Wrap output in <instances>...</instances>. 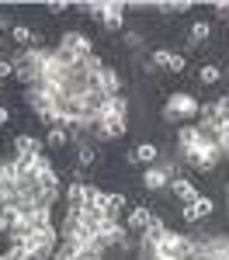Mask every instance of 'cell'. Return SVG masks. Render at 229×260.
<instances>
[{
    "label": "cell",
    "mask_w": 229,
    "mask_h": 260,
    "mask_svg": "<svg viewBox=\"0 0 229 260\" xmlns=\"http://www.w3.org/2000/svg\"><path fill=\"white\" fill-rule=\"evenodd\" d=\"M191 250H194V240H187L184 233H174V229H167L153 246H139V253H149L156 260H187Z\"/></svg>",
    "instance_id": "cell-1"
},
{
    "label": "cell",
    "mask_w": 229,
    "mask_h": 260,
    "mask_svg": "<svg viewBox=\"0 0 229 260\" xmlns=\"http://www.w3.org/2000/svg\"><path fill=\"white\" fill-rule=\"evenodd\" d=\"M202 115V104L191 98L187 90H174L170 98H167L163 104V118L167 121H191V118H198Z\"/></svg>",
    "instance_id": "cell-2"
},
{
    "label": "cell",
    "mask_w": 229,
    "mask_h": 260,
    "mask_svg": "<svg viewBox=\"0 0 229 260\" xmlns=\"http://www.w3.org/2000/svg\"><path fill=\"white\" fill-rule=\"evenodd\" d=\"M59 45H66L70 52H77L80 59L94 56V42H90V35H83V31H62V35H59Z\"/></svg>",
    "instance_id": "cell-3"
},
{
    "label": "cell",
    "mask_w": 229,
    "mask_h": 260,
    "mask_svg": "<svg viewBox=\"0 0 229 260\" xmlns=\"http://www.w3.org/2000/svg\"><path fill=\"white\" fill-rule=\"evenodd\" d=\"M125 194L122 191H111V194H104V205H101V215H104V222H118L122 219V212H125Z\"/></svg>",
    "instance_id": "cell-4"
},
{
    "label": "cell",
    "mask_w": 229,
    "mask_h": 260,
    "mask_svg": "<svg viewBox=\"0 0 229 260\" xmlns=\"http://www.w3.org/2000/svg\"><path fill=\"white\" fill-rule=\"evenodd\" d=\"M139 184H143L146 191H153V194H156V191H163L167 184H170V177H167V170H163V167H156V163H153V167H146V170H143Z\"/></svg>",
    "instance_id": "cell-5"
},
{
    "label": "cell",
    "mask_w": 229,
    "mask_h": 260,
    "mask_svg": "<svg viewBox=\"0 0 229 260\" xmlns=\"http://www.w3.org/2000/svg\"><path fill=\"white\" fill-rule=\"evenodd\" d=\"M208 39H212V24H208V21L198 18L191 28H187V49H205Z\"/></svg>",
    "instance_id": "cell-6"
},
{
    "label": "cell",
    "mask_w": 229,
    "mask_h": 260,
    "mask_svg": "<svg viewBox=\"0 0 229 260\" xmlns=\"http://www.w3.org/2000/svg\"><path fill=\"white\" fill-rule=\"evenodd\" d=\"M97 87H101L104 98H115V94H122V77H118L111 66H104L101 73H97Z\"/></svg>",
    "instance_id": "cell-7"
},
{
    "label": "cell",
    "mask_w": 229,
    "mask_h": 260,
    "mask_svg": "<svg viewBox=\"0 0 229 260\" xmlns=\"http://www.w3.org/2000/svg\"><path fill=\"white\" fill-rule=\"evenodd\" d=\"M149 205H132V212H128V219H125V229L132 233V236H139L146 229V222H149Z\"/></svg>",
    "instance_id": "cell-8"
},
{
    "label": "cell",
    "mask_w": 229,
    "mask_h": 260,
    "mask_svg": "<svg viewBox=\"0 0 229 260\" xmlns=\"http://www.w3.org/2000/svg\"><path fill=\"white\" fill-rule=\"evenodd\" d=\"M125 111H128V101L122 98V94H115V98H104L101 111H97V118H125Z\"/></svg>",
    "instance_id": "cell-9"
},
{
    "label": "cell",
    "mask_w": 229,
    "mask_h": 260,
    "mask_svg": "<svg viewBox=\"0 0 229 260\" xmlns=\"http://www.w3.org/2000/svg\"><path fill=\"white\" fill-rule=\"evenodd\" d=\"M170 191L177 194V198L184 201V205H191V201H198V187H194V180H187V177H170Z\"/></svg>",
    "instance_id": "cell-10"
},
{
    "label": "cell",
    "mask_w": 229,
    "mask_h": 260,
    "mask_svg": "<svg viewBox=\"0 0 229 260\" xmlns=\"http://www.w3.org/2000/svg\"><path fill=\"white\" fill-rule=\"evenodd\" d=\"M125 4H115V0H108V7H104V18L101 24L108 28V31H122V24H125Z\"/></svg>",
    "instance_id": "cell-11"
},
{
    "label": "cell",
    "mask_w": 229,
    "mask_h": 260,
    "mask_svg": "<svg viewBox=\"0 0 229 260\" xmlns=\"http://www.w3.org/2000/svg\"><path fill=\"white\" fill-rule=\"evenodd\" d=\"M52 59L59 62L66 73H77V70H80V62H83L80 56H77V52H70L66 45H56V49H52Z\"/></svg>",
    "instance_id": "cell-12"
},
{
    "label": "cell",
    "mask_w": 229,
    "mask_h": 260,
    "mask_svg": "<svg viewBox=\"0 0 229 260\" xmlns=\"http://www.w3.org/2000/svg\"><path fill=\"white\" fill-rule=\"evenodd\" d=\"M31 153H42V142L28 132H18L14 136V156H31Z\"/></svg>",
    "instance_id": "cell-13"
},
{
    "label": "cell",
    "mask_w": 229,
    "mask_h": 260,
    "mask_svg": "<svg viewBox=\"0 0 229 260\" xmlns=\"http://www.w3.org/2000/svg\"><path fill=\"white\" fill-rule=\"evenodd\" d=\"M194 77H198V83H205V87H215V83L222 80V70H219V62H202L198 70H194Z\"/></svg>",
    "instance_id": "cell-14"
},
{
    "label": "cell",
    "mask_w": 229,
    "mask_h": 260,
    "mask_svg": "<svg viewBox=\"0 0 229 260\" xmlns=\"http://www.w3.org/2000/svg\"><path fill=\"white\" fill-rule=\"evenodd\" d=\"M177 146H181V153L198 149V146H202V139H198V125H181V128H177Z\"/></svg>",
    "instance_id": "cell-15"
},
{
    "label": "cell",
    "mask_w": 229,
    "mask_h": 260,
    "mask_svg": "<svg viewBox=\"0 0 229 260\" xmlns=\"http://www.w3.org/2000/svg\"><path fill=\"white\" fill-rule=\"evenodd\" d=\"M163 233H167V222L160 215H149V222H146V229H143V246H153Z\"/></svg>",
    "instance_id": "cell-16"
},
{
    "label": "cell",
    "mask_w": 229,
    "mask_h": 260,
    "mask_svg": "<svg viewBox=\"0 0 229 260\" xmlns=\"http://www.w3.org/2000/svg\"><path fill=\"white\" fill-rule=\"evenodd\" d=\"M132 153H136V163H146V167H153V163L160 160V146L156 142H139Z\"/></svg>",
    "instance_id": "cell-17"
},
{
    "label": "cell",
    "mask_w": 229,
    "mask_h": 260,
    "mask_svg": "<svg viewBox=\"0 0 229 260\" xmlns=\"http://www.w3.org/2000/svg\"><path fill=\"white\" fill-rule=\"evenodd\" d=\"M11 42H14L18 49H31V42H35V31H31L28 24H14V28H11Z\"/></svg>",
    "instance_id": "cell-18"
},
{
    "label": "cell",
    "mask_w": 229,
    "mask_h": 260,
    "mask_svg": "<svg viewBox=\"0 0 229 260\" xmlns=\"http://www.w3.org/2000/svg\"><path fill=\"white\" fill-rule=\"evenodd\" d=\"M70 139H73V136H70V128H62V125H52V128H49V136H45V146H49V149H62V146H66Z\"/></svg>",
    "instance_id": "cell-19"
},
{
    "label": "cell",
    "mask_w": 229,
    "mask_h": 260,
    "mask_svg": "<svg viewBox=\"0 0 229 260\" xmlns=\"http://www.w3.org/2000/svg\"><path fill=\"white\" fill-rule=\"evenodd\" d=\"M191 208H194V215H198V222L208 219L212 212H215V201L208 198V194H198V201H191Z\"/></svg>",
    "instance_id": "cell-20"
},
{
    "label": "cell",
    "mask_w": 229,
    "mask_h": 260,
    "mask_svg": "<svg viewBox=\"0 0 229 260\" xmlns=\"http://www.w3.org/2000/svg\"><path fill=\"white\" fill-rule=\"evenodd\" d=\"M104 7H108V0H87V4H80V14H87V18L101 21L104 18Z\"/></svg>",
    "instance_id": "cell-21"
},
{
    "label": "cell",
    "mask_w": 229,
    "mask_h": 260,
    "mask_svg": "<svg viewBox=\"0 0 229 260\" xmlns=\"http://www.w3.org/2000/svg\"><path fill=\"white\" fill-rule=\"evenodd\" d=\"M97 160V149H94V146H87V142H80V146H77V167H90V163Z\"/></svg>",
    "instance_id": "cell-22"
},
{
    "label": "cell",
    "mask_w": 229,
    "mask_h": 260,
    "mask_svg": "<svg viewBox=\"0 0 229 260\" xmlns=\"http://www.w3.org/2000/svg\"><path fill=\"white\" fill-rule=\"evenodd\" d=\"M184 70H187V59L181 56V52H174V56H170V62H167V73H170V77H181Z\"/></svg>",
    "instance_id": "cell-23"
},
{
    "label": "cell",
    "mask_w": 229,
    "mask_h": 260,
    "mask_svg": "<svg viewBox=\"0 0 229 260\" xmlns=\"http://www.w3.org/2000/svg\"><path fill=\"white\" fill-rule=\"evenodd\" d=\"M170 56H174L170 49H153V56H149V62H153L156 70H167V62H170Z\"/></svg>",
    "instance_id": "cell-24"
},
{
    "label": "cell",
    "mask_w": 229,
    "mask_h": 260,
    "mask_svg": "<svg viewBox=\"0 0 229 260\" xmlns=\"http://www.w3.org/2000/svg\"><path fill=\"white\" fill-rule=\"evenodd\" d=\"M7 77H14V62H11V59H0V80H7Z\"/></svg>",
    "instance_id": "cell-25"
},
{
    "label": "cell",
    "mask_w": 229,
    "mask_h": 260,
    "mask_svg": "<svg viewBox=\"0 0 229 260\" xmlns=\"http://www.w3.org/2000/svg\"><path fill=\"white\" fill-rule=\"evenodd\" d=\"M215 7V18H229V0H219V4H212Z\"/></svg>",
    "instance_id": "cell-26"
},
{
    "label": "cell",
    "mask_w": 229,
    "mask_h": 260,
    "mask_svg": "<svg viewBox=\"0 0 229 260\" xmlns=\"http://www.w3.org/2000/svg\"><path fill=\"white\" fill-rule=\"evenodd\" d=\"M11 28H14V24H11V14H7V11H4V14H0V35H4V31H7V35H11Z\"/></svg>",
    "instance_id": "cell-27"
},
{
    "label": "cell",
    "mask_w": 229,
    "mask_h": 260,
    "mask_svg": "<svg viewBox=\"0 0 229 260\" xmlns=\"http://www.w3.org/2000/svg\"><path fill=\"white\" fill-rule=\"evenodd\" d=\"M70 11V4L66 0H59V4H49V14H66Z\"/></svg>",
    "instance_id": "cell-28"
},
{
    "label": "cell",
    "mask_w": 229,
    "mask_h": 260,
    "mask_svg": "<svg viewBox=\"0 0 229 260\" xmlns=\"http://www.w3.org/2000/svg\"><path fill=\"white\" fill-rule=\"evenodd\" d=\"M7 125H11V108L0 104V128H7Z\"/></svg>",
    "instance_id": "cell-29"
},
{
    "label": "cell",
    "mask_w": 229,
    "mask_h": 260,
    "mask_svg": "<svg viewBox=\"0 0 229 260\" xmlns=\"http://www.w3.org/2000/svg\"><path fill=\"white\" fill-rule=\"evenodd\" d=\"M4 45H7V39H4V35H0V52H4Z\"/></svg>",
    "instance_id": "cell-30"
},
{
    "label": "cell",
    "mask_w": 229,
    "mask_h": 260,
    "mask_svg": "<svg viewBox=\"0 0 229 260\" xmlns=\"http://www.w3.org/2000/svg\"><path fill=\"white\" fill-rule=\"evenodd\" d=\"M0 104H4V87H0Z\"/></svg>",
    "instance_id": "cell-31"
},
{
    "label": "cell",
    "mask_w": 229,
    "mask_h": 260,
    "mask_svg": "<svg viewBox=\"0 0 229 260\" xmlns=\"http://www.w3.org/2000/svg\"><path fill=\"white\" fill-rule=\"evenodd\" d=\"M0 260H4V253H0Z\"/></svg>",
    "instance_id": "cell-32"
}]
</instances>
